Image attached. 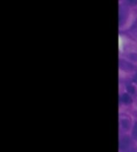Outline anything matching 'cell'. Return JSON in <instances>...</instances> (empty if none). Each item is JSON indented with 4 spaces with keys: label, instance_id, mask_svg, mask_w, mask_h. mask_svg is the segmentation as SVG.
<instances>
[{
    "label": "cell",
    "instance_id": "obj_1",
    "mask_svg": "<svg viewBox=\"0 0 137 152\" xmlns=\"http://www.w3.org/2000/svg\"><path fill=\"white\" fill-rule=\"evenodd\" d=\"M121 101L123 103H124V104H130V103L132 102V100H131V98H130V97L128 94H123L121 97Z\"/></svg>",
    "mask_w": 137,
    "mask_h": 152
},
{
    "label": "cell",
    "instance_id": "obj_2",
    "mask_svg": "<svg viewBox=\"0 0 137 152\" xmlns=\"http://www.w3.org/2000/svg\"><path fill=\"white\" fill-rule=\"evenodd\" d=\"M121 125L124 129H129L130 127V121L127 119H123L121 120Z\"/></svg>",
    "mask_w": 137,
    "mask_h": 152
},
{
    "label": "cell",
    "instance_id": "obj_3",
    "mask_svg": "<svg viewBox=\"0 0 137 152\" xmlns=\"http://www.w3.org/2000/svg\"><path fill=\"white\" fill-rule=\"evenodd\" d=\"M133 135L134 138L137 140V122L135 123L133 129Z\"/></svg>",
    "mask_w": 137,
    "mask_h": 152
},
{
    "label": "cell",
    "instance_id": "obj_4",
    "mask_svg": "<svg viewBox=\"0 0 137 152\" xmlns=\"http://www.w3.org/2000/svg\"><path fill=\"white\" fill-rule=\"evenodd\" d=\"M129 143H130V139L127 138H124L123 140V147H129Z\"/></svg>",
    "mask_w": 137,
    "mask_h": 152
},
{
    "label": "cell",
    "instance_id": "obj_5",
    "mask_svg": "<svg viewBox=\"0 0 137 152\" xmlns=\"http://www.w3.org/2000/svg\"><path fill=\"white\" fill-rule=\"evenodd\" d=\"M127 2L130 5H136L137 3V0H127Z\"/></svg>",
    "mask_w": 137,
    "mask_h": 152
},
{
    "label": "cell",
    "instance_id": "obj_6",
    "mask_svg": "<svg viewBox=\"0 0 137 152\" xmlns=\"http://www.w3.org/2000/svg\"><path fill=\"white\" fill-rule=\"evenodd\" d=\"M134 81H135L136 83L137 84V73H136V75H135V78H134Z\"/></svg>",
    "mask_w": 137,
    "mask_h": 152
}]
</instances>
